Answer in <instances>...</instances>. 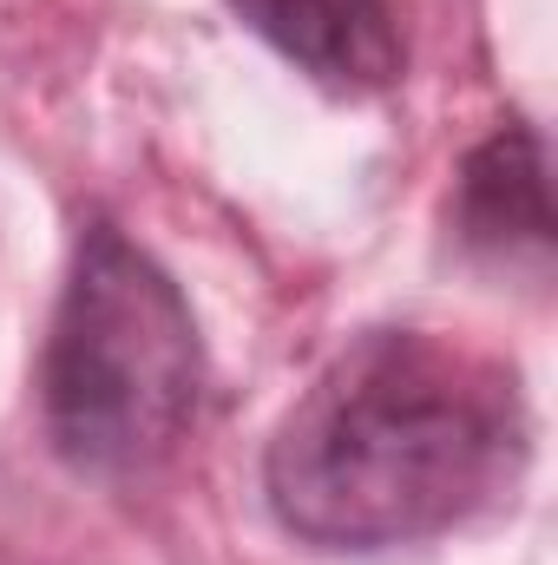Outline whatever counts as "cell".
<instances>
[{
  "label": "cell",
  "instance_id": "2",
  "mask_svg": "<svg viewBox=\"0 0 558 565\" xmlns=\"http://www.w3.org/2000/svg\"><path fill=\"white\" fill-rule=\"evenodd\" d=\"M204 342L184 289L119 224H86L60 289L40 408L66 467L126 480L158 467L197 415Z\"/></svg>",
  "mask_w": 558,
  "mask_h": 565
},
{
  "label": "cell",
  "instance_id": "4",
  "mask_svg": "<svg viewBox=\"0 0 558 565\" xmlns=\"http://www.w3.org/2000/svg\"><path fill=\"white\" fill-rule=\"evenodd\" d=\"M453 224L486 257H552V204H546V151L533 126H500L460 164Z\"/></svg>",
  "mask_w": 558,
  "mask_h": 565
},
{
  "label": "cell",
  "instance_id": "1",
  "mask_svg": "<svg viewBox=\"0 0 558 565\" xmlns=\"http://www.w3.org/2000/svg\"><path fill=\"white\" fill-rule=\"evenodd\" d=\"M519 467L513 362L433 329H368L282 415L264 487L296 540L382 553L466 526L513 493Z\"/></svg>",
  "mask_w": 558,
  "mask_h": 565
},
{
  "label": "cell",
  "instance_id": "3",
  "mask_svg": "<svg viewBox=\"0 0 558 565\" xmlns=\"http://www.w3.org/2000/svg\"><path fill=\"white\" fill-rule=\"evenodd\" d=\"M237 20L335 93H375L401 73L388 0H230Z\"/></svg>",
  "mask_w": 558,
  "mask_h": 565
}]
</instances>
